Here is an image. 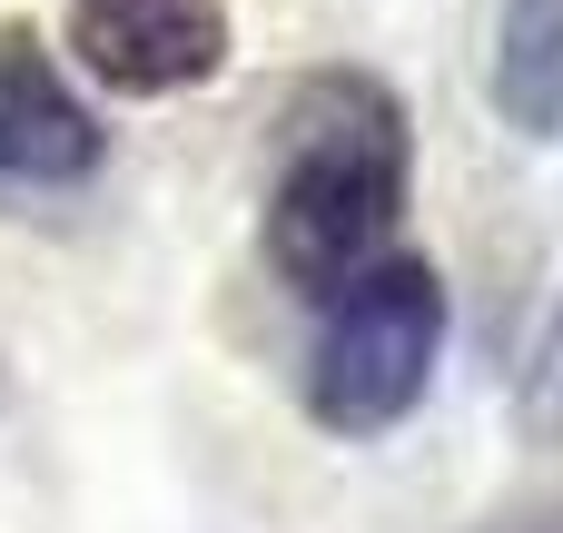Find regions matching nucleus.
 <instances>
[{"instance_id":"1","label":"nucleus","mask_w":563,"mask_h":533,"mask_svg":"<svg viewBox=\"0 0 563 533\" xmlns=\"http://www.w3.org/2000/svg\"><path fill=\"white\" fill-rule=\"evenodd\" d=\"M416 198V129L376 69H307L277 109V168L257 208V257L297 297H346L376 257H396V218Z\"/></svg>"},{"instance_id":"2","label":"nucleus","mask_w":563,"mask_h":533,"mask_svg":"<svg viewBox=\"0 0 563 533\" xmlns=\"http://www.w3.org/2000/svg\"><path fill=\"white\" fill-rule=\"evenodd\" d=\"M445 366V277L426 257H376L346 297H327L307 346V415L346 445L396 435Z\"/></svg>"},{"instance_id":"3","label":"nucleus","mask_w":563,"mask_h":533,"mask_svg":"<svg viewBox=\"0 0 563 533\" xmlns=\"http://www.w3.org/2000/svg\"><path fill=\"white\" fill-rule=\"evenodd\" d=\"M69 59L109 99H178L208 89L238 49L228 0H69Z\"/></svg>"},{"instance_id":"4","label":"nucleus","mask_w":563,"mask_h":533,"mask_svg":"<svg viewBox=\"0 0 563 533\" xmlns=\"http://www.w3.org/2000/svg\"><path fill=\"white\" fill-rule=\"evenodd\" d=\"M109 129L59 69V49L30 20H0V188H79L99 178Z\"/></svg>"},{"instance_id":"5","label":"nucleus","mask_w":563,"mask_h":533,"mask_svg":"<svg viewBox=\"0 0 563 533\" xmlns=\"http://www.w3.org/2000/svg\"><path fill=\"white\" fill-rule=\"evenodd\" d=\"M485 89H495L505 129H525V138H563V0H505Z\"/></svg>"},{"instance_id":"6","label":"nucleus","mask_w":563,"mask_h":533,"mask_svg":"<svg viewBox=\"0 0 563 533\" xmlns=\"http://www.w3.org/2000/svg\"><path fill=\"white\" fill-rule=\"evenodd\" d=\"M525 425H534V445H563V307L534 346V376H525Z\"/></svg>"},{"instance_id":"7","label":"nucleus","mask_w":563,"mask_h":533,"mask_svg":"<svg viewBox=\"0 0 563 533\" xmlns=\"http://www.w3.org/2000/svg\"><path fill=\"white\" fill-rule=\"evenodd\" d=\"M485 533H563V504H534V514H515V524H485Z\"/></svg>"}]
</instances>
